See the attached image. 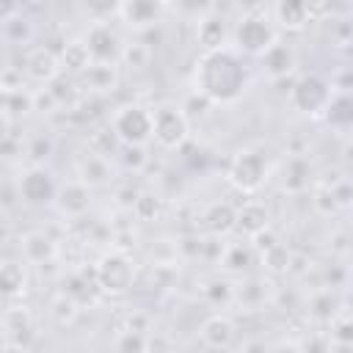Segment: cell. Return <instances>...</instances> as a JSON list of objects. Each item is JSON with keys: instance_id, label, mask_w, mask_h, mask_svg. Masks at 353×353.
I'll use <instances>...</instances> for the list:
<instances>
[{"instance_id": "obj_1", "label": "cell", "mask_w": 353, "mask_h": 353, "mask_svg": "<svg viewBox=\"0 0 353 353\" xmlns=\"http://www.w3.org/2000/svg\"><path fill=\"white\" fill-rule=\"evenodd\" d=\"M248 88V66L243 55L229 44L212 52H201L193 72V91L212 105H232Z\"/></svg>"}, {"instance_id": "obj_2", "label": "cell", "mask_w": 353, "mask_h": 353, "mask_svg": "<svg viewBox=\"0 0 353 353\" xmlns=\"http://www.w3.org/2000/svg\"><path fill=\"white\" fill-rule=\"evenodd\" d=\"M276 41H279V28L273 25L270 11L265 8H248L232 22V47L240 55L262 58Z\"/></svg>"}, {"instance_id": "obj_3", "label": "cell", "mask_w": 353, "mask_h": 353, "mask_svg": "<svg viewBox=\"0 0 353 353\" xmlns=\"http://www.w3.org/2000/svg\"><path fill=\"white\" fill-rule=\"evenodd\" d=\"M113 135L119 138L121 146H146L154 138V121H152V108L127 102L113 110L110 124Z\"/></svg>"}, {"instance_id": "obj_4", "label": "cell", "mask_w": 353, "mask_h": 353, "mask_svg": "<svg viewBox=\"0 0 353 353\" xmlns=\"http://www.w3.org/2000/svg\"><path fill=\"white\" fill-rule=\"evenodd\" d=\"M290 105L303 116H317L331 108L334 102V85L317 72H306L290 85Z\"/></svg>"}, {"instance_id": "obj_5", "label": "cell", "mask_w": 353, "mask_h": 353, "mask_svg": "<svg viewBox=\"0 0 353 353\" xmlns=\"http://www.w3.org/2000/svg\"><path fill=\"white\" fill-rule=\"evenodd\" d=\"M152 121H154V138L152 141L160 149H179L188 141L190 124H188V116L179 105H171V102L154 105L152 108Z\"/></svg>"}, {"instance_id": "obj_6", "label": "cell", "mask_w": 353, "mask_h": 353, "mask_svg": "<svg viewBox=\"0 0 353 353\" xmlns=\"http://www.w3.org/2000/svg\"><path fill=\"white\" fill-rule=\"evenodd\" d=\"M229 182L243 190V193H254L265 185L268 179V157L259 152V149H240L232 163H229V171H226Z\"/></svg>"}, {"instance_id": "obj_7", "label": "cell", "mask_w": 353, "mask_h": 353, "mask_svg": "<svg viewBox=\"0 0 353 353\" xmlns=\"http://www.w3.org/2000/svg\"><path fill=\"white\" fill-rule=\"evenodd\" d=\"M58 188L55 185V176L50 174V168L44 165H30L19 174L17 179V193L25 204L30 207H47V204H55V196H58Z\"/></svg>"}, {"instance_id": "obj_8", "label": "cell", "mask_w": 353, "mask_h": 353, "mask_svg": "<svg viewBox=\"0 0 353 353\" xmlns=\"http://www.w3.org/2000/svg\"><path fill=\"white\" fill-rule=\"evenodd\" d=\"M83 41L88 47L91 63H113L116 66L124 55V41L110 22H91Z\"/></svg>"}, {"instance_id": "obj_9", "label": "cell", "mask_w": 353, "mask_h": 353, "mask_svg": "<svg viewBox=\"0 0 353 353\" xmlns=\"http://www.w3.org/2000/svg\"><path fill=\"white\" fill-rule=\"evenodd\" d=\"M132 279H135V265L130 262V256L119 251L105 254L97 265V281L105 292H127L132 287Z\"/></svg>"}, {"instance_id": "obj_10", "label": "cell", "mask_w": 353, "mask_h": 353, "mask_svg": "<svg viewBox=\"0 0 353 353\" xmlns=\"http://www.w3.org/2000/svg\"><path fill=\"white\" fill-rule=\"evenodd\" d=\"M196 41H199L201 52H212V50L229 47V44H226V41H232L229 17L221 14L218 6H210V11L196 19Z\"/></svg>"}, {"instance_id": "obj_11", "label": "cell", "mask_w": 353, "mask_h": 353, "mask_svg": "<svg viewBox=\"0 0 353 353\" xmlns=\"http://www.w3.org/2000/svg\"><path fill=\"white\" fill-rule=\"evenodd\" d=\"M22 72H25L33 83L50 85V83L58 80V74H61V58H58V52L50 50V47H33V50L25 55V61H22Z\"/></svg>"}, {"instance_id": "obj_12", "label": "cell", "mask_w": 353, "mask_h": 353, "mask_svg": "<svg viewBox=\"0 0 353 353\" xmlns=\"http://www.w3.org/2000/svg\"><path fill=\"white\" fill-rule=\"evenodd\" d=\"M55 207L61 210V215L66 218H80L88 207H91V188L83 185L80 179H69L58 188L55 196Z\"/></svg>"}, {"instance_id": "obj_13", "label": "cell", "mask_w": 353, "mask_h": 353, "mask_svg": "<svg viewBox=\"0 0 353 353\" xmlns=\"http://www.w3.org/2000/svg\"><path fill=\"white\" fill-rule=\"evenodd\" d=\"M199 336H201V342H204L207 347H212V350H226V347H232V342L237 339V325H234L232 317H226V314H212V317H207V320L201 323Z\"/></svg>"}, {"instance_id": "obj_14", "label": "cell", "mask_w": 353, "mask_h": 353, "mask_svg": "<svg viewBox=\"0 0 353 353\" xmlns=\"http://www.w3.org/2000/svg\"><path fill=\"white\" fill-rule=\"evenodd\" d=\"M165 6L152 3V0H132V3H119V19L127 22L130 28H152L160 22Z\"/></svg>"}, {"instance_id": "obj_15", "label": "cell", "mask_w": 353, "mask_h": 353, "mask_svg": "<svg viewBox=\"0 0 353 353\" xmlns=\"http://www.w3.org/2000/svg\"><path fill=\"white\" fill-rule=\"evenodd\" d=\"M270 17H273V25L276 28L301 30V28H306V22H312V6L295 3V0L276 3V6H270Z\"/></svg>"}, {"instance_id": "obj_16", "label": "cell", "mask_w": 353, "mask_h": 353, "mask_svg": "<svg viewBox=\"0 0 353 353\" xmlns=\"http://www.w3.org/2000/svg\"><path fill=\"white\" fill-rule=\"evenodd\" d=\"M259 61H262V72H265L270 80H281V77H287V74L295 69V52H292V47L284 44V41H276Z\"/></svg>"}, {"instance_id": "obj_17", "label": "cell", "mask_w": 353, "mask_h": 353, "mask_svg": "<svg viewBox=\"0 0 353 353\" xmlns=\"http://www.w3.org/2000/svg\"><path fill=\"white\" fill-rule=\"evenodd\" d=\"M77 179H80L83 185H88V188H97V185L110 182L113 174H110L108 157H102V154H97V152L83 154V157L77 160Z\"/></svg>"}, {"instance_id": "obj_18", "label": "cell", "mask_w": 353, "mask_h": 353, "mask_svg": "<svg viewBox=\"0 0 353 353\" xmlns=\"http://www.w3.org/2000/svg\"><path fill=\"white\" fill-rule=\"evenodd\" d=\"M270 226V215H268V207L259 204V201H245L240 210H237V229L248 237H259L262 232H268Z\"/></svg>"}, {"instance_id": "obj_19", "label": "cell", "mask_w": 353, "mask_h": 353, "mask_svg": "<svg viewBox=\"0 0 353 353\" xmlns=\"http://www.w3.org/2000/svg\"><path fill=\"white\" fill-rule=\"evenodd\" d=\"M58 58H61V69H69V72H77V74H83L91 66V55H88V47H85L83 39L63 41Z\"/></svg>"}, {"instance_id": "obj_20", "label": "cell", "mask_w": 353, "mask_h": 353, "mask_svg": "<svg viewBox=\"0 0 353 353\" xmlns=\"http://www.w3.org/2000/svg\"><path fill=\"white\" fill-rule=\"evenodd\" d=\"M204 223H207V229L212 234H226L229 229L237 226V210L232 204H226V201H218L204 212Z\"/></svg>"}, {"instance_id": "obj_21", "label": "cell", "mask_w": 353, "mask_h": 353, "mask_svg": "<svg viewBox=\"0 0 353 353\" xmlns=\"http://www.w3.org/2000/svg\"><path fill=\"white\" fill-rule=\"evenodd\" d=\"M80 80L91 91H113V85H116V66L113 63H91L80 74Z\"/></svg>"}, {"instance_id": "obj_22", "label": "cell", "mask_w": 353, "mask_h": 353, "mask_svg": "<svg viewBox=\"0 0 353 353\" xmlns=\"http://www.w3.org/2000/svg\"><path fill=\"white\" fill-rule=\"evenodd\" d=\"M52 251H55V245L44 232H30L22 240V254L28 262H44L52 256Z\"/></svg>"}, {"instance_id": "obj_23", "label": "cell", "mask_w": 353, "mask_h": 353, "mask_svg": "<svg viewBox=\"0 0 353 353\" xmlns=\"http://www.w3.org/2000/svg\"><path fill=\"white\" fill-rule=\"evenodd\" d=\"M0 281H3V292H6V298H14V295H19L22 290H25V268L19 265V262H11V259H6L3 262V268H0Z\"/></svg>"}, {"instance_id": "obj_24", "label": "cell", "mask_w": 353, "mask_h": 353, "mask_svg": "<svg viewBox=\"0 0 353 353\" xmlns=\"http://www.w3.org/2000/svg\"><path fill=\"white\" fill-rule=\"evenodd\" d=\"M251 256H254V251H251L248 245L232 243V245L223 251V265H226L229 270H245V268L251 265Z\"/></svg>"}, {"instance_id": "obj_25", "label": "cell", "mask_w": 353, "mask_h": 353, "mask_svg": "<svg viewBox=\"0 0 353 353\" xmlns=\"http://www.w3.org/2000/svg\"><path fill=\"white\" fill-rule=\"evenodd\" d=\"M14 336H19V347H28L33 339V323L28 317V312H19V325H14L11 320H6V339L14 342Z\"/></svg>"}, {"instance_id": "obj_26", "label": "cell", "mask_w": 353, "mask_h": 353, "mask_svg": "<svg viewBox=\"0 0 353 353\" xmlns=\"http://www.w3.org/2000/svg\"><path fill=\"white\" fill-rule=\"evenodd\" d=\"M149 47L143 44V41H130V44H124V55H121V61L130 66V69H143L146 63H149Z\"/></svg>"}, {"instance_id": "obj_27", "label": "cell", "mask_w": 353, "mask_h": 353, "mask_svg": "<svg viewBox=\"0 0 353 353\" xmlns=\"http://www.w3.org/2000/svg\"><path fill=\"white\" fill-rule=\"evenodd\" d=\"M132 210H135V215H138L141 221H152V218L157 215V210H160V199H157L154 193H138Z\"/></svg>"}, {"instance_id": "obj_28", "label": "cell", "mask_w": 353, "mask_h": 353, "mask_svg": "<svg viewBox=\"0 0 353 353\" xmlns=\"http://www.w3.org/2000/svg\"><path fill=\"white\" fill-rule=\"evenodd\" d=\"M331 339L336 345H353V317L350 314H342L331 323Z\"/></svg>"}, {"instance_id": "obj_29", "label": "cell", "mask_w": 353, "mask_h": 353, "mask_svg": "<svg viewBox=\"0 0 353 353\" xmlns=\"http://www.w3.org/2000/svg\"><path fill=\"white\" fill-rule=\"evenodd\" d=\"M119 353H146V336L141 331H124L119 336Z\"/></svg>"}, {"instance_id": "obj_30", "label": "cell", "mask_w": 353, "mask_h": 353, "mask_svg": "<svg viewBox=\"0 0 353 353\" xmlns=\"http://www.w3.org/2000/svg\"><path fill=\"white\" fill-rule=\"evenodd\" d=\"M146 160H149V154H146L143 146H121V163H124L127 168H135V171H138Z\"/></svg>"}, {"instance_id": "obj_31", "label": "cell", "mask_w": 353, "mask_h": 353, "mask_svg": "<svg viewBox=\"0 0 353 353\" xmlns=\"http://www.w3.org/2000/svg\"><path fill=\"white\" fill-rule=\"evenodd\" d=\"M268 353H303V350H301V345H295V342H279V345H273Z\"/></svg>"}]
</instances>
